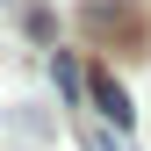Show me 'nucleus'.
<instances>
[{"label":"nucleus","mask_w":151,"mask_h":151,"mask_svg":"<svg viewBox=\"0 0 151 151\" xmlns=\"http://www.w3.org/2000/svg\"><path fill=\"white\" fill-rule=\"evenodd\" d=\"M86 36L101 50H144V14L129 0H86Z\"/></svg>","instance_id":"nucleus-1"},{"label":"nucleus","mask_w":151,"mask_h":151,"mask_svg":"<svg viewBox=\"0 0 151 151\" xmlns=\"http://www.w3.org/2000/svg\"><path fill=\"white\" fill-rule=\"evenodd\" d=\"M86 93H93V108H101V122H108V129H129V122H137V108H129V93H122L115 72L93 65V72H86Z\"/></svg>","instance_id":"nucleus-2"},{"label":"nucleus","mask_w":151,"mask_h":151,"mask_svg":"<svg viewBox=\"0 0 151 151\" xmlns=\"http://www.w3.org/2000/svg\"><path fill=\"white\" fill-rule=\"evenodd\" d=\"M50 79H58L65 101H79V93H86V72H79V58H72V50H58V58H50Z\"/></svg>","instance_id":"nucleus-3"},{"label":"nucleus","mask_w":151,"mask_h":151,"mask_svg":"<svg viewBox=\"0 0 151 151\" xmlns=\"http://www.w3.org/2000/svg\"><path fill=\"white\" fill-rule=\"evenodd\" d=\"M79 144H86V151H122L115 137H108V129H93V122H79Z\"/></svg>","instance_id":"nucleus-4"}]
</instances>
